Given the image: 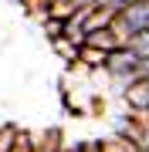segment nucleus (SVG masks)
<instances>
[{
	"label": "nucleus",
	"instance_id": "f257e3e1",
	"mask_svg": "<svg viewBox=\"0 0 149 152\" xmlns=\"http://www.w3.org/2000/svg\"><path fill=\"white\" fill-rule=\"evenodd\" d=\"M139 64H142V58H139L132 48L109 51V58H105V71H109L115 81H122V85H132V81H136V71H139Z\"/></svg>",
	"mask_w": 149,
	"mask_h": 152
},
{
	"label": "nucleus",
	"instance_id": "f03ea898",
	"mask_svg": "<svg viewBox=\"0 0 149 152\" xmlns=\"http://www.w3.org/2000/svg\"><path fill=\"white\" fill-rule=\"evenodd\" d=\"M119 135H126L139 152H149V125L146 122H136V125H126V129L119 132Z\"/></svg>",
	"mask_w": 149,
	"mask_h": 152
},
{
	"label": "nucleus",
	"instance_id": "7ed1b4c3",
	"mask_svg": "<svg viewBox=\"0 0 149 152\" xmlns=\"http://www.w3.org/2000/svg\"><path fill=\"white\" fill-rule=\"evenodd\" d=\"M126 48H132L139 58H149V31H139L136 37H129V44Z\"/></svg>",
	"mask_w": 149,
	"mask_h": 152
},
{
	"label": "nucleus",
	"instance_id": "20e7f679",
	"mask_svg": "<svg viewBox=\"0 0 149 152\" xmlns=\"http://www.w3.org/2000/svg\"><path fill=\"white\" fill-rule=\"evenodd\" d=\"M17 132H21V129H14V125H0V152H10L14 149Z\"/></svg>",
	"mask_w": 149,
	"mask_h": 152
},
{
	"label": "nucleus",
	"instance_id": "39448f33",
	"mask_svg": "<svg viewBox=\"0 0 149 152\" xmlns=\"http://www.w3.org/2000/svg\"><path fill=\"white\" fill-rule=\"evenodd\" d=\"M34 149H37V139L31 132H17V142H14L10 152H34Z\"/></svg>",
	"mask_w": 149,
	"mask_h": 152
},
{
	"label": "nucleus",
	"instance_id": "423d86ee",
	"mask_svg": "<svg viewBox=\"0 0 149 152\" xmlns=\"http://www.w3.org/2000/svg\"><path fill=\"white\" fill-rule=\"evenodd\" d=\"M105 152H139L132 142H129L126 135H119V139H112V142H105Z\"/></svg>",
	"mask_w": 149,
	"mask_h": 152
},
{
	"label": "nucleus",
	"instance_id": "0eeeda50",
	"mask_svg": "<svg viewBox=\"0 0 149 152\" xmlns=\"http://www.w3.org/2000/svg\"><path fill=\"white\" fill-rule=\"evenodd\" d=\"M34 152H61V139L58 135H41Z\"/></svg>",
	"mask_w": 149,
	"mask_h": 152
},
{
	"label": "nucleus",
	"instance_id": "6e6552de",
	"mask_svg": "<svg viewBox=\"0 0 149 152\" xmlns=\"http://www.w3.org/2000/svg\"><path fill=\"white\" fill-rule=\"evenodd\" d=\"M61 152H88V145H65Z\"/></svg>",
	"mask_w": 149,
	"mask_h": 152
},
{
	"label": "nucleus",
	"instance_id": "1a4fd4ad",
	"mask_svg": "<svg viewBox=\"0 0 149 152\" xmlns=\"http://www.w3.org/2000/svg\"><path fill=\"white\" fill-rule=\"evenodd\" d=\"M88 152H105V142H92V145H88Z\"/></svg>",
	"mask_w": 149,
	"mask_h": 152
},
{
	"label": "nucleus",
	"instance_id": "9d476101",
	"mask_svg": "<svg viewBox=\"0 0 149 152\" xmlns=\"http://www.w3.org/2000/svg\"><path fill=\"white\" fill-rule=\"evenodd\" d=\"M142 122H146V125H149V115H142Z\"/></svg>",
	"mask_w": 149,
	"mask_h": 152
}]
</instances>
